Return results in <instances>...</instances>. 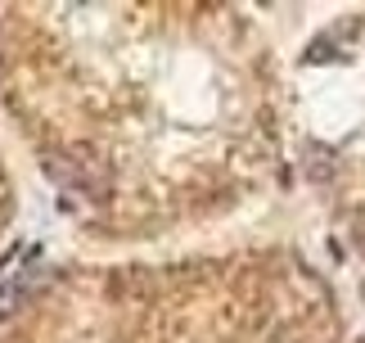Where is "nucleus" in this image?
Listing matches in <instances>:
<instances>
[{"mask_svg": "<svg viewBox=\"0 0 365 343\" xmlns=\"http://www.w3.org/2000/svg\"><path fill=\"white\" fill-rule=\"evenodd\" d=\"M0 217H5V185H0Z\"/></svg>", "mask_w": 365, "mask_h": 343, "instance_id": "obj_1", "label": "nucleus"}]
</instances>
